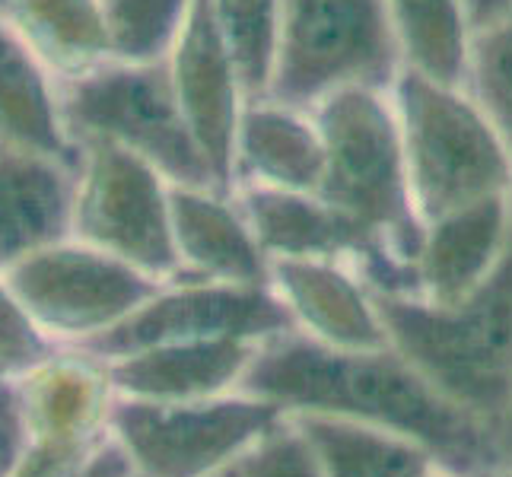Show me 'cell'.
<instances>
[{
  "label": "cell",
  "instance_id": "6da1fadb",
  "mask_svg": "<svg viewBox=\"0 0 512 477\" xmlns=\"http://www.w3.org/2000/svg\"><path fill=\"white\" fill-rule=\"evenodd\" d=\"M239 388L287 414L344 417L408 436L458 477L493 468L487 423L439 395L395 347L347 350L290 331L255 350Z\"/></svg>",
  "mask_w": 512,
  "mask_h": 477
},
{
  "label": "cell",
  "instance_id": "7a4b0ae2",
  "mask_svg": "<svg viewBox=\"0 0 512 477\" xmlns=\"http://www.w3.org/2000/svg\"><path fill=\"white\" fill-rule=\"evenodd\" d=\"M373 303L388 344L493 433L512 395V229L497 268L462 303L433 306L420 296L376 290Z\"/></svg>",
  "mask_w": 512,
  "mask_h": 477
},
{
  "label": "cell",
  "instance_id": "3957f363",
  "mask_svg": "<svg viewBox=\"0 0 512 477\" xmlns=\"http://www.w3.org/2000/svg\"><path fill=\"white\" fill-rule=\"evenodd\" d=\"M392 99L401 121L411 201L427 226L458 207L512 194V159L468 86H446L404 67Z\"/></svg>",
  "mask_w": 512,
  "mask_h": 477
},
{
  "label": "cell",
  "instance_id": "277c9868",
  "mask_svg": "<svg viewBox=\"0 0 512 477\" xmlns=\"http://www.w3.org/2000/svg\"><path fill=\"white\" fill-rule=\"evenodd\" d=\"M325 144L319 198L382 236L404 264H417L423 223L411 201L408 159L392 90L350 86L312 109Z\"/></svg>",
  "mask_w": 512,
  "mask_h": 477
},
{
  "label": "cell",
  "instance_id": "5b68a950",
  "mask_svg": "<svg viewBox=\"0 0 512 477\" xmlns=\"http://www.w3.org/2000/svg\"><path fill=\"white\" fill-rule=\"evenodd\" d=\"M61 112L77 144L112 140L160 169L169 185L220 191L175 99L166 61H102L86 74L64 80Z\"/></svg>",
  "mask_w": 512,
  "mask_h": 477
},
{
  "label": "cell",
  "instance_id": "8992f818",
  "mask_svg": "<svg viewBox=\"0 0 512 477\" xmlns=\"http://www.w3.org/2000/svg\"><path fill=\"white\" fill-rule=\"evenodd\" d=\"M404 58L385 0H280L271 96L312 112L350 86L392 90Z\"/></svg>",
  "mask_w": 512,
  "mask_h": 477
},
{
  "label": "cell",
  "instance_id": "52a82bcc",
  "mask_svg": "<svg viewBox=\"0 0 512 477\" xmlns=\"http://www.w3.org/2000/svg\"><path fill=\"white\" fill-rule=\"evenodd\" d=\"M287 411L264 398L112 404L109 430L125 446L137 477H214L280 427Z\"/></svg>",
  "mask_w": 512,
  "mask_h": 477
},
{
  "label": "cell",
  "instance_id": "ba28073f",
  "mask_svg": "<svg viewBox=\"0 0 512 477\" xmlns=\"http://www.w3.org/2000/svg\"><path fill=\"white\" fill-rule=\"evenodd\" d=\"M166 175L112 140H80L74 239L169 284L182 274Z\"/></svg>",
  "mask_w": 512,
  "mask_h": 477
},
{
  "label": "cell",
  "instance_id": "9c48e42d",
  "mask_svg": "<svg viewBox=\"0 0 512 477\" xmlns=\"http://www.w3.org/2000/svg\"><path fill=\"white\" fill-rule=\"evenodd\" d=\"M13 296L51 341L86 344L125 322L166 287L134 264L80 239H64L29 255L4 274Z\"/></svg>",
  "mask_w": 512,
  "mask_h": 477
},
{
  "label": "cell",
  "instance_id": "30bf717a",
  "mask_svg": "<svg viewBox=\"0 0 512 477\" xmlns=\"http://www.w3.org/2000/svg\"><path fill=\"white\" fill-rule=\"evenodd\" d=\"M299 322L290 306L268 287L223 284V280H182L179 287H163L150 303L131 312L125 322L96 334L83 350L99 360H118L128 353L175 341H271L296 331Z\"/></svg>",
  "mask_w": 512,
  "mask_h": 477
},
{
  "label": "cell",
  "instance_id": "8fae6325",
  "mask_svg": "<svg viewBox=\"0 0 512 477\" xmlns=\"http://www.w3.org/2000/svg\"><path fill=\"white\" fill-rule=\"evenodd\" d=\"M29 449L16 477H70L105 443L102 430L112 414L109 363L77 347L51 353L20 376Z\"/></svg>",
  "mask_w": 512,
  "mask_h": 477
},
{
  "label": "cell",
  "instance_id": "7c38bea8",
  "mask_svg": "<svg viewBox=\"0 0 512 477\" xmlns=\"http://www.w3.org/2000/svg\"><path fill=\"white\" fill-rule=\"evenodd\" d=\"M169 80L182 115L214 172L220 194L236 191V134L245 96L220 39L214 20V0H191L169 58Z\"/></svg>",
  "mask_w": 512,
  "mask_h": 477
},
{
  "label": "cell",
  "instance_id": "4fadbf2b",
  "mask_svg": "<svg viewBox=\"0 0 512 477\" xmlns=\"http://www.w3.org/2000/svg\"><path fill=\"white\" fill-rule=\"evenodd\" d=\"M77 169L55 156L0 144V274L74 236Z\"/></svg>",
  "mask_w": 512,
  "mask_h": 477
},
{
  "label": "cell",
  "instance_id": "5bb4252c",
  "mask_svg": "<svg viewBox=\"0 0 512 477\" xmlns=\"http://www.w3.org/2000/svg\"><path fill=\"white\" fill-rule=\"evenodd\" d=\"M512 229V194H497L423 226L414 264L417 296L433 306H455L471 296L506 249Z\"/></svg>",
  "mask_w": 512,
  "mask_h": 477
},
{
  "label": "cell",
  "instance_id": "9a60e30c",
  "mask_svg": "<svg viewBox=\"0 0 512 477\" xmlns=\"http://www.w3.org/2000/svg\"><path fill=\"white\" fill-rule=\"evenodd\" d=\"M172 233L185 280L264 287L271 280V258L258 245L242 207L210 188H169Z\"/></svg>",
  "mask_w": 512,
  "mask_h": 477
},
{
  "label": "cell",
  "instance_id": "2e32d148",
  "mask_svg": "<svg viewBox=\"0 0 512 477\" xmlns=\"http://www.w3.org/2000/svg\"><path fill=\"white\" fill-rule=\"evenodd\" d=\"M271 280L296 322L312 328V338L347 350L392 347L373 290L353 280L338 261L271 258Z\"/></svg>",
  "mask_w": 512,
  "mask_h": 477
},
{
  "label": "cell",
  "instance_id": "e0dca14e",
  "mask_svg": "<svg viewBox=\"0 0 512 477\" xmlns=\"http://www.w3.org/2000/svg\"><path fill=\"white\" fill-rule=\"evenodd\" d=\"M258 344L239 338L156 344L128 357L105 360L115 392L140 401H204L239 385Z\"/></svg>",
  "mask_w": 512,
  "mask_h": 477
},
{
  "label": "cell",
  "instance_id": "ac0fdd59",
  "mask_svg": "<svg viewBox=\"0 0 512 477\" xmlns=\"http://www.w3.org/2000/svg\"><path fill=\"white\" fill-rule=\"evenodd\" d=\"M325 144L312 112L277 99L245 102L236 134V185L319 194Z\"/></svg>",
  "mask_w": 512,
  "mask_h": 477
},
{
  "label": "cell",
  "instance_id": "d6986e66",
  "mask_svg": "<svg viewBox=\"0 0 512 477\" xmlns=\"http://www.w3.org/2000/svg\"><path fill=\"white\" fill-rule=\"evenodd\" d=\"M0 144L26 147L80 166V144L64 125L61 90L51 83V67L4 20H0Z\"/></svg>",
  "mask_w": 512,
  "mask_h": 477
},
{
  "label": "cell",
  "instance_id": "ffe728a7",
  "mask_svg": "<svg viewBox=\"0 0 512 477\" xmlns=\"http://www.w3.org/2000/svg\"><path fill=\"white\" fill-rule=\"evenodd\" d=\"M0 20L64 80L112 58L102 0H0Z\"/></svg>",
  "mask_w": 512,
  "mask_h": 477
},
{
  "label": "cell",
  "instance_id": "44dd1931",
  "mask_svg": "<svg viewBox=\"0 0 512 477\" xmlns=\"http://www.w3.org/2000/svg\"><path fill=\"white\" fill-rule=\"evenodd\" d=\"M296 427L309 439L325 477H430L436 465L427 446L357 420L299 414Z\"/></svg>",
  "mask_w": 512,
  "mask_h": 477
},
{
  "label": "cell",
  "instance_id": "7402d4cb",
  "mask_svg": "<svg viewBox=\"0 0 512 477\" xmlns=\"http://www.w3.org/2000/svg\"><path fill=\"white\" fill-rule=\"evenodd\" d=\"M408 70L446 86H468L474 32L462 0H385Z\"/></svg>",
  "mask_w": 512,
  "mask_h": 477
},
{
  "label": "cell",
  "instance_id": "603a6c76",
  "mask_svg": "<svg viewBox=\"0 0 512 477\" xmlns=\"http://www.w3.org/2000/svg\"><path fill=\"white\" fill-rule=\"evenodd\" d=\"M214 20L245 102L268 99L277 74L280 0H214Z\"/></svg>",
  "mask_w": 512,
  "mask_h": 477
},
{
  "label": "cell",
  "instance_id": "cb8c5ba5",
  "mask_svg": "<svg viewBox=\"0 0 512 477\" xmlns=\"http://www.w3.org/2000/svg\"><path fill=\"white\" fill-rule=\"evenodd\" d=\"M191 0H102L115 61L160 64L182 32Z\"/></svg>",
  "mask_w": 512,
  "mask_h": 477
},
{
  "label": "cell",
  "instance_id": "d4e9b609",
  "mask_svg": "<svg viewBox=\"0 0 512 477\" xmlns=\"http://www.w3.org/2000/svg\"><path fill=\"white\" fill-rule=\"evenodd\" d=\"M468 90L484 105L512 159V16L503 26L474 35Z\"/></svg>",
  "mask_w": 512,
  "mask_h": 477
},
{
  "label": "cell",
  "instance_id": "484cf974",
  "mask_svg": "<svg viewBox=\"0 0 512 477\" xmlns=\"http://www.w3.org/2000/svg\"><path fill=\"white\" fill-rule=\"evenodd\" d=\"M242 477H325L296 423H280L239 458Z\"/></svg>",
  "mask_w": 512,
  "mask_h": 477
},
{
  "label": "cell",
  "instance_id": "4316f807",
  "mask_svg": "<svg viewBox=\"0 0 512 477\" xmlns=\"http://www.w3.org/2000/svg\"><path fill=\"white\" fill-rule=\"evenodd\" d=\"M51 353H55L51 338L32 322L20 299L13 296L4 274H0V369L23 376Z\"/></svg>",
  "mask_w": 512,
  "mask_h": 477
},
{
  "label": "cell",
  "instance_id": "83f0119b",
  "mask_svg": "<svg viewBox=\"0 0 512 477\" xmlns=\"http://www.w3.org/2000/svg\"><path fill=\"white\" fill-rule=\"evenodd\" d=\"M29 449V417L20 376L0 369V477H16Z\"/></svg>",
  "mask_w": 512,
  "mask_h": 477
},
{
  "label": "cell",
  "instance_id": "f1b7e54d",
  "mask_svg": "<svg viewBox=\"0 0 512 477\" xmlns=\"http://www.w3.org/2000/svg\"><path fill=\"white\" fill-rule=\"evenodd\" d=\"M70 477H137V474H134V465L125 446H121L118 439H105L90 462Z\"/></svg>",
  "mask_w": 512,
  "mask_h": 477
},
{
  "label": "cell",
  "instance_id": "f546056e",
  "mask_svg": "<svg viewBox=\"0 0 512 477\" xmlns=\"http://www.w3.org/2000/svg\"><path fill=\"white\" fill-rule=\"evenodd\" d=\"M462 10L468 16V26L474 35L503 26L512 16V0H462Z\"/></svg>",
  "mask_w": 512,
  "mask_h": 477
},
{
  "label": "cell",
  "instance_id": "4dcf8cb0",
  "mask_svg": "<svg viewBox=\"0 0 512 477\" xmlns=\"http://www.w3.org/2000/svg\"><path fill=\"white\" fill-rule=\"evenodd\" d=\"M490 436H493V468H512V395Z\"/></svg>",
  "mask_w": 512,
  "mask_h": 477
},
{
  "label": "cell",
  "instance_id": "1f68e13d",
  "mask_svg": "<svg viewBox=\"0 0 512 477\" xmlns=\"http://www.w3.org/2000/svg\"><path fill=\"white\" fill-rule=\"evenodd\" d=\"M474 477H512V468H484Z\"/></svg>",
  "mask_w": 512,
  "mask_h": 477
},
{
  "label": "cell",
  "instance_id": "d6a6232c",
  "mask_svg": "<svg viewBox=\"0 0 512 477\" xmlns=\"http://www.w3.org/2000/svg\"><path fill=\"white\" fill-rule=\"evenodd\" d=\"M214 477H242V468H239V462H236V465L223 468V471H220V474H214Z\"/></svg>",
  "mask_w": 512,
  "mask_h": 477
},
{
  "label": "cell",
  "instance_id": "836d02e7",
  "mask_svg": "<svg viewBox=\"0 0 512 477\" xmlns=\"http://www.w3.org/2000/svg\"><path fill=\"white\" fill-rule=\"evenodd\" d=\"M430 477H433V474H430Z\"/></svg>",
  "mask_w": 512,
  "mask_h": 477
}]
</instances>
